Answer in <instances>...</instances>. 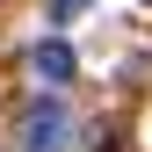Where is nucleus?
Segmentation results:
<instances>
[{
	"mask_svg": "<svg viewBox=\"0 0 152 152\" xmlns=\"http://www.w3.org/2000/svg\"><path fill=\"white\" fill-rule=\"evenodd\" d=\"M72 145V116L58 94H36V102L22 109V152H65Z\"/></svg>",
	"mask_w": 152,
	"mask_h": 152,
	"instance_id": "nucleus-1",
	"label": "nucleus"
},
{
	"mask_svg": "<svg viewBox=\"0 0 152 152\" xmlns=\"http://www.w3.org/2000/svg\"><path fill=\"white\" fill-rule=\"evenodd\" d=\"M36 80H51V87L72 80V44L65 36H44V44H36Z\"/></svg>",
	"mask_w": 152,
	"mask_h": 152,
	"instance_id": "nucleus-2",
	"label": "nucleus"
},
{
	"mask_svg": "<svg viewBox=\"0 0 152 152\" xmlns=\"http://www.w3.org/2000/svg\"><path fill=\"white\" fill-rule=\"evenodd\" d=\"M80 7H87V0H51V22H72Z\"/></svg>",
	"mask_w": 152,
	"mask_h": 152,
	"instance_id": "nucleus-3",
	"label": "nucleus"
}]
</instances>
